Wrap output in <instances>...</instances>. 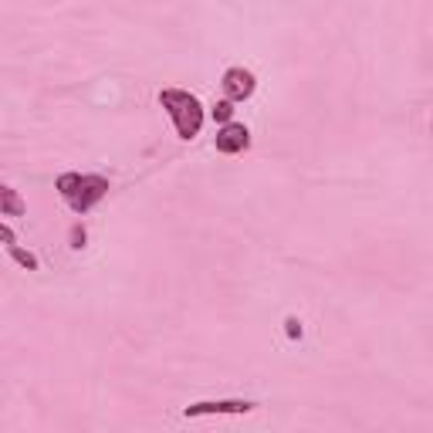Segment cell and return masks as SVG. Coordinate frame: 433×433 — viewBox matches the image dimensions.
Returning a JSON list of instances; mask_svg holds the SVG:
<instances>
[{"instance_id":"1","label":"cell","mask_w":433,"mask_h":433,"mask_svg":"<svg viewBox=\"0 0 433 433\" xmlns=\"http://www.w3.org/2000/svg\"><path fill=\"white\" fill-rule=\"evenodd\" d=\"M159 102H163V108L170 112L173 125H176V132H180L183 139H193V136L200 132L203 108H200V102H197V98H193L190 92H176V88H166V92L159 95Z\"/></svg>"},{"instance_id":"2","label":"cell","mask_w":433,"mask_h":433,"mask_svg":"<svg viewBox=\"0 0 433 433\" xmlns=\"http://www.w3.org/2000/svg\"><path fill=\"white\" fill-rule=\"evenodd\" d=\"M58 190H62V197L71 203V210L75 214H85L88 207L102 200L108 193V180L102 176H78V173H64L58 176Z\"/></svg>"},{"instance_id":"3","label":"cell","mask_w":433,"mask_h":433,"mask_svg":"<svg viewBox=\"0 0 433 433\" xmlns=\"http://www.w3.org/2000/svg\"><path fill=\"white\" fill-rule=\"evenodd\" d=\"M248 146H250V132L244 125L227 122L216 132V149H220V153H244Z\"/></svg>"},{"instance_id":"4","label":"cell","mask_w":433,"mask_h":433,"mask_svg":"<svg viewBox=\"0 0 433 433\" xmlns=\"http://www.w3.org/2000/svg\"><path fill=\"white\" fill-rule=\"evenodd\" d=\"M254 403L248 400H220V403H193L186 406V417H207V413H250Z\"/></svg>"},{"instance_id":"5","label":"cell","mask_w":433,"mask_h":433,"mask_svg":"<svg viewBox=\"0 0 433 433\" xmlns=\"http://www.w3.org/2000/svg\"><path fill=\"white\" fill-rule=\"evenodd\" d=\"M224 92L231 102H244L250 92H254V75L244 71V68H231L227 75H224Z\"/></svg>"},{"instance_id":"6","label":"cell","mask_w":433,"mask_h":433,"mask_svg":"<svg viewBox=\"0 0 433 433\" xmlns=\"http://www.w3.org/2000/svg\"><path fill=\"white\" fill-rule=\"evenodd\" d=\"M0 214H11V216L24 214V200L17 197L11 186H4V183H0Z\"/></svg>"},{"instance_id":"7","label":"cell","mask_w":433,"mask_h":433,"mask_svg":"<svg viewBox=\"0 0 433 433\" xmlns=\"http://www.w3.org/2000/svg\"><path fill=\"white\" fill-rule=\"evenodd\" d=\"M11 258H14L21 267H28V271H34V267H37V258H34L31 250H24V248H14V244H11Z\"/></svg>"},{"instance_id":"8","label":"cell","mask_w":433,"mask_h":433,"mask_svg":"<svg viewBox=\"0 0 433 433\" xmlns=\"http://www.w3.org/2000/svg\"><path fill=\"white\" fill-rule=\"evenodd\" d=\"M231 115H233L231 98H227V102H216V105H214V119H216V122H231Z\"/></svg>"},{"instance_id":"9","label":"cell","mask_w":433,"mask_h":433,"mask_svg":"<svg viewBox=\"0 0 433 433\" xmlns=\"http://www.w3.org/2000/svg\"><path fill=\"white\" fill-rule=\"evenodd\" d=\"M81 244H85V231L75 227V231H71V248H81Z\"/></svg>"},{"instance_id":"10","label":"cell","mask_w":433,"mask_h":433,"mask_svg":"<svg viewBox=\"0 0 433 433\" xmlns=\"http://www.w3.org/2000/svg\"><path fill=\"white\" fill-rule=\"evenodd\" d=\"M0 241H4V244H14V231L4 227V224H0Z\"/></svg>"},{"instance_id":"11","label":"cell","mask_w":433,"mask_h":433,"mask_svg":"<svg viewBox=\"0 0 433 433\" xmlns=\"http://www.w3.org/2000/svg\"><path fill=\"white\" fill-rule=\"evenodd\" d=\"M288 335H291V339H298V335H301V325L294 322V318H291V322H288Z\"/></svg>"}]
</instances>
